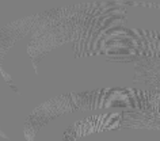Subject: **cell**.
I'll return each instance as SVG.
<instances>
[{
    "label": "cell",
    "mask_w": 160,
    "mask_h": 141,
    "mask_svg": "<svg viewBox=\"0 0 160 141\" xmlns=\"http://www.w3.org/2000/svg\"><path fill=\"white\" fill-rule=\"evenodd\" d=\"M115 3L79 2L76 3L73 52L78 57L99 54L109 41L111 30L122 22L123 13L114 8Z\"/></svg>",
    "instance_id": "6da1fadb"
},
{
    "label": "cell",
    "mask_w": 160,
    "mask_h": 141,
    "mask_svg": "<svg viewBox=\"0 0 160 141\" xmlns=\"http://www.w3.org/2000/svg\"><path fill=\"white\" fill-rule=\"evenodd\" d=\"M75 14L76 3L37 14L34 26L30 31V42L27 45V53L33 61L35 72H38V64L43 56L64 43L72 42Z\"/></svg>",
    "instance_id": "7a4b0ae2"
},
{
    "label": "cell",
    "mask_w": 160,
    "mask_h": 141,
    "mask_svg": "<svg viewBox=\"0 0 160 141\" xmlns=\"http://www.w3.org/2000/svg\"><path fill=\"white\" fill-rule=\"evenodd\" d=\"M75 110H78V106L73 102L72 94L60 95L57 98L49 99L48 102L42 103L31 113L25 122V136L27 141H33L35 133L53 118Z\"/></svg>",
    "instance_id": "3957f363"
},
{
    "label": "cell",
    "mask_w": 160,
    "mask_h": 141,
    "mask_svg": "<svg viewBox=\"0 0 160 141\" xmlns=\"http://www.w3.org/2000/svg\"><path fill=\"white\" fill-rule=\"evenodd\" d=\"M35 18H37V14L18 19V21H14L8 25L0 27V65L3 64V60L8 53V50L15 45V42L31 31Z\"/></svg>",
    "instance_id": "277c9868"
},
{
    "label": "cell",
    "mask_w": 160,
    "mask_h": 141,
    "mask_svg": "<svg viewBox=\"0 0 160 141\" xmlns=\"http://www.w3.org/2000/svg\"><path fill=\"white\" fill-rule=\"evenodd\" d=\"M109 90H98L90 92H80V94H72L73 102L76 103L78 108L82 110H95V108L109 107L110 96Z\"/></svg>",
    "instance_id": "5b68a950"
},
{
    "label": "cell",
    "mask_w": 160,
    "mask_h": 141,
    "mask_svg": "<svg viewBox=\"0 0 160 141\" xmlns=\"http://www.w3.org/2000/svg\"><path fill=\"white\" fill-rule=\"evenodd\" d=\"M0 73H2V75H3V78H4V79H6V82H7V83H8V84H10V86H11V87H12V88H14V90H15V92H17V94H19L18 88H17V87H15V84H14V82H12V80H11V79H10V76H8V73H7V72H6L4 69H3V65H0Z\"/></svg>",
    "instance_id": "8992f818"
},
{
    "label": "cell",
    "mask_w": 160,
    "mask_h": 141,
    "mask_svg": "<svg viewBox=\"0 0 160 141\" xmlns=\"http://www.w3.org/2000/svg\"><path fill=\"white\" fill-rule=\"evenodd\" d=\"M0 137H3V138H6V140H8V137H7V134L4 132L2 130V129H0Z\"/></svg>",
    "instance_id": "52a82bcc"
}]
</instances>
